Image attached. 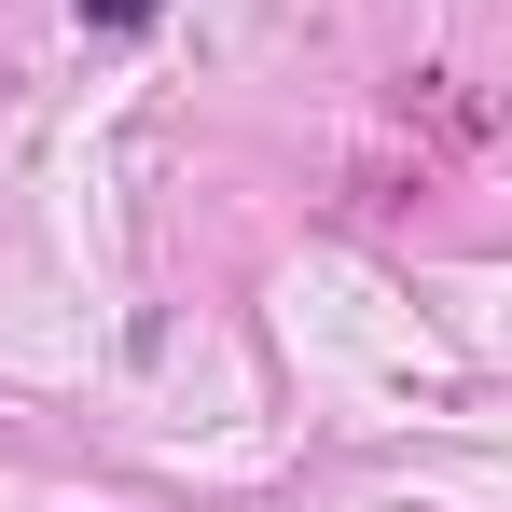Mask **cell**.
<instances>
[{"mask_svg": "<svg viewBox=\"0 0 512 512\" xmlns=\"http://www.w3.org/2000/svg\"><path fill=\"white\" fill-rule=\"evenodd\" d=\"M153 14H167V0H84V28H97V42H139Z\"/></svg>", "mask_w": 512, "mask_h": 512, "instance_id": "6da1fadb", "label": "cell"}]
</instances>
